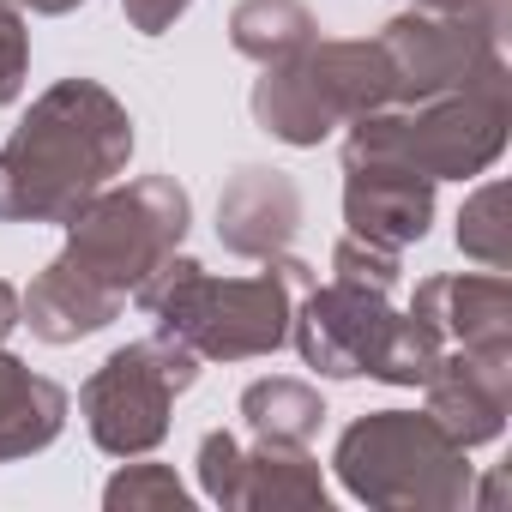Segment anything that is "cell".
Masks as SVG:
<instances>
[{
	"label": "cell",
	"mask_w": 512,
	"mask_h": 512,
	"mask_svg": "<svg viewBox=\"0 0 512 512\" xmlns=\"http://www.w3.org/2000/svg\"><path fill=\"white\" fill-rule=\"evenodd\" d=\"M458 247H464V260H482L488 272H506L512 229H506V187L500 181H482L464 199V211H458Z\"/></svg>",
	"instance_id": "ac0fdd59"
},
{
	"label": "cell",
	"mask_w": 512,
	"mask_h": 512,
	"mask_svg": "<svg viewBox=\"0 0 512 512\" xmlns=\"http://www.w3.org/2000/svg\"><path fill=\"white\" fill-rule=\"evenodd\" d=\"M290 338L302 362L326 380H386V386H422L434 362L446 356V338L422 314H398L386 290L362 284H308L302 308L290 314Z\"/></svg>",
	"instance_id": "5b68a950"
},
{
	"label": "cell",
	"mask_w": 512,
	"mask_h": 512,
	"mask_svg": "<svg viewBox=\"0 0 512 512\" xmlns=\"http://www.w3.org/2000/svg\"><path fill=\"white\" fill-rule=\"evenodd\" d=\"M314 37H320V25H314V13L302 7V0H241V7L229 13L235 55L260 61V67H278V61L302 55Z\"/></svg>",
	"instance_id": "e0dca14e"
},
{
	"label": "cell",
	"mask_w": 512,
	"mask_h": 512,
	"mask_svg": "<svg viewBox=\"0 0 512 512\" xmlns=\"http://www.w3.org/2000/svg\"><path fill=\"white\" fill-rule=\"evenodd\" d=\"M392 91H386V61L374 43H308L302 55L266 67L253 79V121L260 133H272L278 145H296V151H314L320 139H332L338 127L386 109Z\"/></svg>",
	"instance_id": "52a82bcc"
},
{
	"label": "cell",
	"mask_w": 512,
	"mask_h": 512,
	"mask_svg": "<svg viewBox=\"0 0 512 512\" xmlns=\"http://www.w3.org/2000/svg\"><path fill=\"white\" fill-rule=\"evenodd\" d=\"M410 314H422L458 350H512V284L500 272L422 278Z\"/></svg>",
	"instance_id": "5bb4252c"
},
{
	"label": "cell",
	"mask_w": 512,
	"mask_h": 512,
	"mask_svg": "<svg viewBox=\"0 0 512 512\" xmlns=\"http://www.w3.org/2000/svg\"><path fill=\"white\" fill-rule=\"evenodd\" d=\"M133 157V115L97 79L49 85L0 145V223H67Z\"/></svg>",
	"instance_id": "7a4b0ae2"
},
{
	"label": "cell",
	"mask_w": 512,
	"mask_h": 512,
	"mask_svg": "<svg viewBox=\"0 0 512 512\" xmlns=\"http://www.w3.org/2000/svg\"><path fill=\"white\" fill-rule=\"evenodd\" d=\"M332 470L350 500L380 512H458L476 494L470 446H458L428 410H368L338 446Z\"/></svg>",
	"instance_id": "277c9868"
},
{
	"label": "cell",
	"mask_w": 512,
	"mask_h": 512,
	"mask_svg": "<svg viewBox=\"0 0 512 512\" xmlns=\"http://www.w3.org/2000/svg\"><path fill=\"white\" fill-rule=\"evenodd\" d=\"M193 470H199V494L217 500L223 512H284V506L326 512L332 506L308 446H272V440L241 446L229 428H211L199 440Z\"/></svg>",
	"instance_id": "30bf717a"
},
{
	"label": "cell",
	"mask_w": 512,
	"mask_h": 512,
	"mask_svg": "<svg viewBox=\"0 0 512 512\" xmlns=\"http://www.w3.org/2000/svg\"><path fill=\"white\" fill-rule=\"evenodd\" d=\"M344 223H350V235L404 253L434 223V181L392 157L344 145Z\"/></svg>",
	"instance_id": "8fae6325"
},
{
	"label": "cell",
	"mask_w": 512,
	"mask_h": 512,
	"mask_svg": "<svg viewBox=\"0 0 512 512\" xmlns=\"http://www.w3.org/2000/svg\"><path fill=\"white\" fill-rule=\"evenodd\" d=\"M332 278L392 296V284H398V253H392V247H374V241H362V235H344V241L332 247Z\"/></svg>",
	"instance_id": "ffe728a7"
},
{
	"label": "cell",
	"mask_w": 512,
	"mask_h": 512,
	"mask_svg": "<svg viewBox=\"0 0 512 512\" xmlns=\"http://www.w3.org/2000/svg\"><path fill=\"white\" fill-rule=\"evenodd\" d=\"M25 73H31V31H25V13L13 7V0H0V109L25 91Z\"/></svg>",
	"instance_id": "44dd1931"
},
{
	"label": "cell",
	"mask_w": 512,
	"mask_h": 512,
	"mask_svg": "<svg viewBox=\"0 0 512 512\" xmlns=\"http://www.w3.org/2000/svg\"><path fill=\"white\" fill-rule=\"evenodd\" d=\"M13 332H19V290L0 278V344H7Z\"/></svg>",
	"instance_id": "603a6c76"
},
{
	"label": "cell",
	"mask_w": 512,
	"mask_h": 512,
	"mask_svg": "<svg viewBox=\"0 0 512 512\" xmlns=\"http://www.w3.org/2000/svg\"><path fill=\"white\" fill-rule=\"evenodd\" d=\"M308 284H320V278L296 253H278L253 278H211L199 260H187L175 247L133 290V302L151 314L157 338L193 350L199 362H253V356H272L290 344L296 290H308Z\"/></svg>",
	"instance_id": "3957f363"
},
{
	"label": "cell",
	"mask_w": 512,
	"mask_h": 512,
	"mask_svg": "<svg viewBox=\"0 0 512 512\" xmlns=\"http://www.w3.org/2000/svg\"><path fill=\"white\" fill-rule=\"evenodd\" d=\"M193 7V0H121V13H127V25L139 31V37H163V31H175V19Z\"/></svg>",
	"instance_id": "7402d4cb"
},
{
	"label": "cell",
	"mask_w": 512,
	"mask_h": 512,
	"mask_svg": "<svg viewBox=\"0 0 512 512\" xmlns=\"http://www.w3.org/2000/svg\"><path fill=\"white\" fill-rule=\"evenodd\" d=\"M422 392H428V416L458 446H488L506 434V416H512V350L446 344V356L434 362Z\"/></svg>",
	"instance_id": "7c38bea8"
},
{
	"label": "cell",
	"mask_w": 512,
	"mask_h": 512,
	"mask_svg": "<svg viewBox=\"0 0 512 512\" xmlns=\"http://www.w3.org/2000/svg\"><path fill=\"white\" fill-rule=\"evenodd\" d=\"M241 422L253 440H272V446H308L326 422V398L308 380L272 374V380H253L241 392Z\"/></svg>",
	"instance_id": "2e32d148"
},
{
	"label": "cell",
	"mask_w": 512,
	"mask_h": 512,
	"mask_svg": "<svg viewBox=\"0 0 512 512\" xmlns=\"http://www.w3.org/2000/svg\"><path fill=\"white\" fill-rule=\"evenodd\" d=\"M199 380V356L169 338L121 344L97 362V374L79 386V416L109 458H145L169 440L175 398Z\"/></svg>",
	"instance_id": "9c48e42d"
},
{
	"label": "cell",
	"mask_w": 512,
	"mask_h": 512,
	"mask_svg": "<svg viewBox=\"0 0 512 512\" xmlns=\"http://www.w3.org/2000/svg\"><path fill=\"white\" fill-rule=\"evenodd\" d=\"M67 428V392L0 344V464L55 446Z\"/></svg>",
	"instance_id": "9a60e30c"
},
{
	"label": "cell",
	"mask_w": 512,
	"mask_h": 512,
	"mask_svg": "<svg viewBox=\"0 0 512 512\" xmlns=\"http://www.w3.org/2000/svg\"><path fill=\"white\" fill-rule=\"evenodd\" d=\"M193 199L175 175H139L127 187H103L61 229L67 247L19 290V326L43 344H79L121 320L133 290L187 241Z\"/></svg>",
	"instance_id": "6da1fadb"
},
{
	"label": "cell",
	"mask_w": 512,
	"mask_h": 512,
	"mask_svg": "<svg viewBox=\"0 0 512 512\" xmlns=\"http://www.w3.org/2000/svg\"><path fill=\"white\" fill-rule=\"evenodd\" d=\"M506 127H512V73L494 67L464 91H446L428 103H386V109L350 121L344 145L392 157L440 187V181L488 175L506 151Z\"/></svg>",
	"instance_id": "8992f818"
},
{
	"label": "cell",
	"mask_w": 512,
	"mask_h": 512,
	"mask_svg": "<svg viewBox=\"0 0 512 512\" xmlns=\"http://www.w3.org/2000/svg\"><path fill=\"white\" fill-rule=\"evenodd\" d=\"M103 506L109 512H187L193 494L187 482L169 470V464H121L109 482H103Z\"/></svg>",
	"instance_id": "d6986e66"
},
{
	"label": "cell",
	"mask_w": 512,
	"mask_h": 512,
	"mask_svg": "<svg viewBox=\"0 0 512 512\" xmlns=\"http://www.w3.org/2000/svg\"><path fill=\"white\" fill-rule=\"evenodd\" d=\"M506 19H512V0H482V7H410V13L386 19L374 49L386 61L392 103H428V97L464 91L482 73L506 67L500 61Z\"/></svg>",
	"instance_id": "ba28073f"
},
{
	"label": "cell",
	"mask_w": 512,
	"mask_h": 512,
	"mask_svg": "<svg viewBox=\"0 0 512 512\" xmlns=\"http://www.w3.org/2000/svg\"><path fill=\"white\" fill-rule=\"evenodd\" d=\"M302 229V187L284 175V169H266V163H241L217 199V241L235 260H278L290 253Z\"/></svg>",
	"instance_id": "4fadbf2b"
},
{
	"label": "cell",
	"mask_w": 512,
	"mask_h": 512,
	"mask_svg": "<svg viewBox=\"0 0 512 512\" xmlns=\"http://www.w3.org/2000/svg\"><path fill=\"white\" fill-rule=\"evenodd\" d=\"M19 13H37V19H61V13H79L85 0H13Z\"/></svg>",
	"instance_id": "cb8c5ba5"
}]
</instances>
